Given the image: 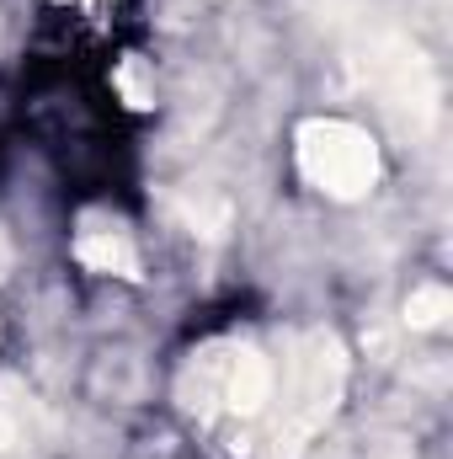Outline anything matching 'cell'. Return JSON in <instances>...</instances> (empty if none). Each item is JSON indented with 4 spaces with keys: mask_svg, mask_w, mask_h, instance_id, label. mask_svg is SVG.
I'll return each mask as SVG.
<instances>
[{
    "mask_svg": "<svg viewBox=\"0 0 453 459\" xmlns=\"http://www.w3.org/2000/svg\"><path fill=\"white\" fill-rule=\"evenodd\" d=\"M75 256H81L91 273H117V278H133V273H139V251H133L128 230H117V225L81 230V235H75Z\"/></svg>",
    "mask_w": 453,
    "mask_h": 459,
    "instance_id": "cell-3",
    "label": "cell"
},
{
    "mask_svg": "<svg viewBox=\"0 0 453 459\" xmlns=\"http://www.w3.org/2000/svg\"><path fill=\"white\" fill-rule=\"evenodd\" d=\"M299 171L331 198H363L379 177V150L357 123L315 117L299 128Z\"/></svg>",
    "mask_w": 453,
    "mask_h": 459,
    "instance_id": "cell-1",
    "label": "cell"
},
{
    "mask_svg": "<svg viewBox=\"0 0 453 459\" xmlns=\"http://www.w3.org/2000/svg\"><path fill=\"white\" fill-rule=\"evenodd\" d=\"M449 310H453V299H449V289H443V283H427V289H416V294H411V305H406L411 326H438Z\"/></svg>",
    "mask_w": 453,
    "mask_h": 459,
    "instance_id": "cell-4",
    "label": "cell"
},
{
    "mask_svg": "<svg viewBox=\"0 0 453 459\" xmlns=\"http://www.w3.org/2000/svg\"><path fill=\"white\" fill-rule=\"evenodd\" d=\"M337 395H341V347L315 332L310 342L294 352V363H288L278 438H283L288 449H299V438H310V433L331 417Z\"/></svg>",
    "mask_w": 453,
    "mask_h": 459,
    "instance_id": "cell-2",
    "label": "cell"
}]
</instances>
